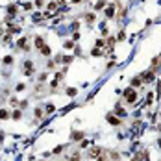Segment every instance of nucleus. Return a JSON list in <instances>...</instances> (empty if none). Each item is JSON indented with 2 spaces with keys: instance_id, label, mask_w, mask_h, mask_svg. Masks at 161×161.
<instances>
[{
  "instance_id": "obj_1",
  "label": "nucleus",
  "mask_w": 161,
  "mask_h": 161,
  "mask_svg": "<svg viewBox=\"0 0 161 161\" xmlns=\"http://www.w3.org/2000/svg\"><path fill=\"white\" fill-rule=\"evenodd\" d=\"M124 96H126V102H128V104H133L135 100H137V93H135V91H133L132 87L124 91Z\"/></svg>"
},
{
  "instance_id": "obj_2",
  "label": "nucleus",
  "mask_w": 161,
  "mask_h": 161,
  "mask_svg": "<svg viewBox=\"0 0 161 161\" xmlns=\"http://www.w3.org/2000/svg\"><path fill=\"white\" fill-rule=\"evenodd\" d=\"M106 118H108V122H109V124H113V126H120V124H122V120H120L115 113H108V117H106Z\"/></svg>"
},
{
  "instance_id": "obj_3",
  "label": "nucleus",
  "mask_w": 161,
  "mask_h": 161,
  "mask_svg": "<svg viewBox=\"0 0 161 161\" xmlns=\"http://www.w3.org/2000/svg\"><path fill=\"white\" fill-rule=\"evenodd\" d=\"M33 63L32 61H24V65H22V70H24V76H32L33 74Z\"/></svg>"
},
{
  "instance_id": "obj_4",
  "label": "nucleus",
  "mask_w": 161,
  "mask_h": 161,
  "mask_svg": "<svg viewBox=\"0 0 161 161\" xmlns=\"http://www.w3.org/2000/svg\"><path fill=\"white\" fill-rule=\"evenodd\" d=\"M141 78H143V82H146V84H150V82H154V70H148V72H143L141 74Z\"/></svg>"
},
{
  "instance_id": "obj_5",
  "label": "nucleus",
  "mask_w": 161,
  "mask_h": 161,
  "mask_svg": "<svg viewBox=\"0 0 161 161\" xmlns=\"http://www.w3.org/2000/svg\"><path fill=\"white\" fill-rule=\"evenodd\" d=\"M84 139H85L84 132H72L70 133V141H84Z\"/></svg>"
},
{
  "instance_id": "obj_6",
  "label": "nucleus",
  "mask_w": 161,
  "mask_h": 161,
  "mask_svg": "<svg viewBox=\"0 0 161 161\" xmlns=\"http://www.w3.org/2000/svg\"><path fill=\"white\" fill-rule=\"evenodd\" d=\"M17 11H19V9H17V6H15V4H9V6L6 8V13H8V17H9V19H11V17H15V15H17Z\"/></svg>"
},
{
  "instance_id": "obj_7",
  "label": "nucleus",
  "mask_w": 161,
  "mask_h": 161,
  "mask_svg": "<svg viewBox=\"0 0 161 161\" xmlns=\"http://www.w3.org/2000/svg\"><path fill=\"white\" fill-rule=\"evenodd\" d=\"M26 43H28V37H21V39L17 41V46L22 48V50H30V46H26Z\"/></svg>"
},
{
  "instance_id": "obj_8",
  "label": "nucleus",
  "mask_w": 161,
  "mask_h": 161,
  "mask_svg": "<svg viewBox=\"0 0 161 161\" xmlns=\"http://www.w3.org/2000/svg\"><path fill=\"white\" fill-rule=\"evenodd\" d=\"M100 154H102V148H98V146H94V148H91V150L87 152L89 157H98Z\"/></svg>"
},
{
  "instance_id": "obj_9",
  "label": "nucleus",
  "mask_w": 161,
  "mask_h": 161,
  "mask_svg": "<svg viewBox=\"0 0 161 161\" xmlns=\"http://www.w3.org/2000/svg\"><path fill=\"white\" fill-rule=\"evenodd\" d=\"M33 43H35V46H37L39 50H41V48L45 46V39H43V37H39V35H35V39H33Z\"/></svg>"
},
{
  "instance_id": "obj_10",
  "label": "nucleus",
  "mask_w": 161,
  "mask_h": 161,
  "mask_svg": "<svg viewBox=\"0 0 161 161\" xmlns=\"http://www.w3.org/2000/svg\"><path fill=\"white\" fill-rule=\"evenodd\" d=\"M130 84H132V87H141V84H143V78H141V76H135Z\"/></svg>"
},
{
  "instance_id": "obj_11",
  "label": "nucleus",
  "mask_w": 161,
  "mask_h": 161,
  "mask_svg": "<svg viewBox=\"0 0 161 161\" xmlns=\"http://www.w3.org/2000/svg\"><path fill=\"white\" fill-rule=\"evenodd\" d=\"M21 117H22V111L21 109H13V113H11V118L13 120H21Z\"/></svg>"
},
{
  "instance_id": "obj_12",
  "label": "nucleus",
  "mask_w": 161,
  "mask_h": 161,
  "mask_svg": "<svg viewBox=\"0 0 161 161\" xmlns=\"http://www.w3.org/2000/svg\"><path fill=\"white\" fill-rule=\"evenodd\" d=\"M91 56H94V57H102L104 52H102V48H96V46H94V48L91 50Z\"/></svg>"
},
{
  "instance_id": "obj_13",
  "label": "nucleus",
  "mask_w": 161,
  "mask_h": 161,
  "mask_svg": "<svg viewBox=\"0 0 161 161\" xmlns=\"http://www.w3.org/2000/svg\"><path fill=\"white\" fill-rule=\"evenodd\" d=\"M63 46H65V48H67V50H72V48H74V46H76V43H74V41H72V39H67V41H65V43H63Z\"/></svg>"
},
{
  "instance_id": "obj_14",
  "label": "nucleus",
  "mask_w": 161,
  "mask_h": 161,
  "mask_svg": "<svg viewBox=\"0 0 161 161\" xmlns=\"http://www.w3.org/2000/svg\"><path fill=\"white\" fill-rule=\"evenodd\" d=\"M106 17H108V19H113V17H115V6H109V8L106 9Z\"/></svg>"
},
{
  "instance_id": "obj_15",
  "label": "nucleus",
  "mask_w": 161,
  "mask_h": 161,
  "mask_svg": "<svg viewBox=\"0 0 161 161\" xmlns=\"http://www.w3.org/2000/svg\"><path fill=\"white\" fill-rule=\"evenodd\" d=\"M152 70H154V72L159 70V57H154V59H152Z\"/></svg>"
},
{
  "instance_id": "obj_16",
  "label": "nucleus",
  "mask_w": 161,
  "mask_h": 161,
  "mask_svg": "<svg viewBox=\"0 0 161 161\" xmlns=\"http://www.w3.org/2000/svg\"><path fill=\"white\" fill-rule=\"evenodd\" d=\"M106 4H108L106 0H98V2L94 4V9H96V11H100V9H102V8H106Z\"/></svg>"
},
{
  "instance_id": "obj_17",
  "label": "nucleus",
  "mask_w": 161,
  "mask_h": 161,
  "mask_svg": "<svg viewBox=\"0 0 161 161\" xmlns=\"http://www.w3.org/2000/svg\"><path fill=\"white\" fill-rule=\"evenodd\" d=\"M115 115H117V117H126V111L120 108V106H117V108H115Z\"/></svg>"
},
{
  "instance_id": "obj_18",
  "label": "nucleus",
  "mask_w": 161,
  "mask_h": 161,
  "mask_svg": "<svg viewBox=\"0 0 161 161\" xmlns=\"http://www.w3.org/2000/svg\"><path fill=\"white\" fill-rule=\"evenodd\" d=\"M8 33H21V28H19V26H13V24H11V26L8 28Z\"/></svg>"
},
{
  "instance_id": "obj_19",
  "label": "nucleus",
  "mask_w": 161,
  "mask_h": 161,
  "mask_svg": "<svg viewBox=\"0 0 161 161\" xmlns=\"http://www.w3.org/2000/svg\"><path fill=\"white\" fill-rule=\"evenodd\" d=\"M94 46H96V48H104V46H106V41H104V39H96V41H94Z\"/></svg>"
},
{
  "instance_id": "obj_20",
  "label": "nucleus",
  "mask_w": 161,
  "mask_h": 161,
  "mask_svg": "<svg viewBox=\"0 0 161 161\" xmlns=\"http://www.w3.org/2000/svg\"><path fill=\"white\" fill-rule=\"evenodd\" d=\"M94 19H96V17H94V13H87V15H85V21H87L89 24H93V22H94Z\"/></svg>"
},
{
  "instance_id": "obj_21",
  "label": "nucleus",
  "mask_w": 161,
  "mask_h": 161,
  "mask_svg": "<svg viewBox=\"0 0 161 161\" xmlns=\"http://www.w3.org/2000/svg\"><path fill=\"white\" fill-rule=\"evenodd\" d=\"M8 117H11L8 109H0V118H2V120H4V118H8Z\"/></svg>"
},
{
  "instance_id": "obj_22",
  "label": "nucleus",
  "mask_w": 161,
  "mask_h": 161,
  "mask_svg": "<svg viewBox=\"0 0 161 161\" xmlns=\"http://www.w3.org/2000/svg\"><path fill=\"white\" fill-rule=\"evenodd\" d=\"M39 52H41L43 56H50V46H46V45H45V46H43L41 50H39Z\"/></svg>"
},
{
  "instance_id": "obj_23",
  "label": "nucleus",
  "mask_w": 161,
  "mask_h": 161,
  "mask_svg": "<svg viewBox=\"0 0 161 161\" xmlns=\"http://www.w3.org/2000/svg\"><path fill=\"white\" fill-rule=\"evenodd\" d=\"M72 59H74L72 56H65V57L61 59V63H65V65H69V63H72Z\"/></svg>"
},
{
  "instance_id": "obj_24",
  "label": "nucleus",
  "mask_w": 161,
  "mask_h": 161,
  "mask_svg": "<svg viewBox=\"0 0 161 161\" xmlns=\"http://www.w3.org/2000/svg\"><path fill=\"white\" fill-rule=\"evenodd\" d=\"M13 63V56H6L4 57V65H11Z\"/></svg>"
},
{
  "instance_id": "obj_25",
  "label": "nucleus",
  "mask_w": 161,
  "mask_h": 161,
  "mask_svg": "<svg viewBox=\"0 0 161 161\" xmlns=\"http://www.w3.org/2000/svg\"><path fill=\"white\" fill-rule=\"evenodd\" d=\"M76 93H78V91H76L74 87H69V89H67V94H69V96H76Z\"/></svg>"
},
{
  "instance_id": "obj_26",
  "label": "nucleus",
  "mask_w": 161,
  "mask_h": 161,
  "mask_svg": "<svg viewBox=\"0 0 161 161\" xmlns=\"http://www.w3.org/2000/svg\"><path fill=\"white\" fill-rule=\"evenodd\" d=\"M43 117V108H37L35 109V118H41Z\"/></svg>"
},
{
  "instance_id": "obj_27",
  "label": "nucleus",
  "mask_w": 161,
  "mask_h": 161,
  "mask_svg": "<svg viewBox=\"0 0 161 161\" xmlns=\"http://www.w3.org/2000/svg\"><path fill=\"white\" fill-rule=\"evenodd\" d=\"M52 9H57V2H48V11Z\"/></svg>"
},
{
  "instance_id": "obj_28",
  "label": "nucleus",
  "mask_w": 161,
  "mask_h": 161,
  "mask_svg": "<svg viewBox=\"0 0 161 161\" xmlns=\"http://www.w3.org/2000/svg\"><path fill=\"white\" fill-rule=\"evenodd\" d=\"M45 109H46V113H52V111L56 109V106H54V104H46V108H45Z\"/></svg>"
},
{
  "instance_id": "obj_29",
  "label": "nucleus",
  "mask_w": 161,
  "mask_h": 161,
  "mask_svg": "<svg viewBox=\"0 0 161 161\" xmlns=\"http://www.w3.org/2000/svg\"><path fill=\"white\" fill-rule=\"evenodd\" d=\"M24 89H26V85H24V84H17V89H15V91H19V93H22Z\"/></svg>"
},
{
  "instance_id": "obj_30",
  "label": "nucleus",
  "mask_w": 161,
  "mask_h": 161,
  "mask_svg": "<svg viewBox=\"0 0 161 161\" xmlns=\"http://www.w3.org/2000/svg\"><path fill=\"white\" fill-rule=\"evenodd\" d=\"M63 150H65V146H63V145H61V146H56V148H54V154H61Z\"/></svg>"
},
{
  "instance_id": "obj_31",
  "label": "nucleus",
  "mask_w": 161,
  "mask_h": 161,
  "mask_svg": "<svg viewBox=\"0 0 161 161\" xmlns=\"http://www.w3.org/2000/svg\"><path fill=\"white\" fill-rule=\"evenodd\" d=\"M152 100H154V94H152V93H148V96H146V106H150V104H152Z\"/></svg>"
},
{
  "instance_id": "obj_32",
  "label": "nucleus",
  "mask_w": 161,
  "mask_h": 161,
  "mask_svg": "<svg viewBox=\"0 0 161 161\" xmlns=\"http://www.w3.org/2000/svg\"><path fill=\"white\" fill-rule=\"evenodd\" d=\"M117 39H118V41H124V39H126V33H124V32H118Z\"/></svg>"
},
{
  "instance_id": "obj_33",
  "label": "nucleus",
  "mask_w": 161,
  "mask_h": 161,
  "mask_svg": "<svg viewBox=\"0 0 161 161\" xmlns=\"http://www.w3.org/2000/svg\"><path fill=\"white\" fill-rule=\"evenodd\" d=\"M9 106H11V108H17V106H19L17 98H11V100H9Z\"/></svg>"
},
{
  "instance_id": "obj_34",
  "label": "nucleus",
  "mask_w": 161,
  "mask_h": 161,
  "mask_svg": "<svg viewBox=\"0 0 161 161\" xmlns=\"http://www.w3.org/2000/svg\"><path fill=\"white\" fill-rule=\"evenodd\" d=\"M46 72H43V74H39V82H46Z\"/></svg>"
},
{
  "instance_id": "obj_35",
  "label": "nucleus",
  "mask_w": 161,
  "mask_h": 161,
  "mask_svg": "<svg viewBox=\"0 0 161 161\" xmlns=\"http://www.w3.org/2000/svg\"><path fill=\"white\" fill-rule=\"evenodd\" d=\"M19 106H21V109H26V108H28V100H22Z\"/></svg>"
},
{
  "instance_id": "obj_36",
  "label": "nucleus",
  "mask_w": 161,
  "mask_h": 161,
  "mask_svg": "<svg viewBox=\"0 0 161 161\" xmlns=\"http://www.w3.org/2000/svg\"><path fill=\"white\" fill-rule=\"evenodd\" d=\"M70 161H80V154H78V152H76V154H74V156H72V157H70Z\"/></svg>"
},
{
  "instance_id": "obj_37",
  "label": "nucleus",
  "mask_w": 161,
  "mask_h": 161,
  "mask_svg": "<svg viewBox=\"0 0 161 161\" xmlns=\"http://www.w3.org/2000/svg\"><path fill=\"white\" fill-rule=\"evenodd\" d=\"M50 17H52L50 11H45V13H43V19H50Z\"/></svg>"
},
{
  "instance_id": "obj_38",
  "label": "nucleus",
  "mask_w": 161,
  "mask_h": 161,
  "mask_svg": "<svg viewBox=\"0 0 161 161\" xmlns=\"http://www.w3.org/2000/svg\"><path fill=\"white\" fill-rule=\"evenodd\" d=\"M78 39H80V33H78V32H74V35H72V41H78Z\"/></svg>"
},
{
  "instance_id": "obj_39",
  "label": "nucleus",
  "mask_w": 161,
  "mask_h": 161,
  "mask_svg": "<svg viewBox=\"0 0 161 161\" xmlns=\"http://www.w3.org/2000/svg\"><path fill=\"white\" fill-rule=\"evenodd\" d=\"M43 2H45V0H35V6H37V8H41V6H43Z\"/></svg>"
},
{
  "instance_id": "obj_40",
  "label": "nucleus",
  "mask_w": 161,
  "mask_h": 161,
  "mask_svg": "<svg viewBox=\"0 0 161 161\" xmlns=\"http://www.w3.org/2000/svg\"><path fill=\"white\" fill-rule=\"evenodd\" d=\"M24 8H26V9H32V8H33V4H32V2H26V4H24Z\"/></svg>"
},
{
  "instance_id": "obj_41",
  "label": "nucleus",
  "mask_w": 161,
  "mask_h": 161,
  "mask_svg": "<svg viewBox=\"0 0 161 161\" xmlns=\"http://www.w3.org/2000/svg\"><path fill=\"white\" fill-rule=\"evenodd\" d=\"M108 33H109L108 28H102V37H108Z\"/></svg>"
},
{
  "instance_id": "obj_42",
  "label": "nucleus",
  "mask_w": 161,
  "mask_h": 161,
  "mask_svg": "<svg viewBox=\"0 0 161 161\" xmlns=\"http://www.w3.org/2000/svg\"><path fill=\"white\" fill-rule=\"evenodd\" d=\"M157 94H161V82L157 84Z\"/></svg>"
},
{
  "instance_id": "obj_43",
  "label": "nucleus",
  "mask_w": 161,
  "mask_h": 161,
  "mask_svg": "<svg viewBox=\"0 0 161 161\" xmlns=\"http://www.w3.org/2000/svg\"><path fill=\"white\" fill-rule=\"evenodd\" d=\"M96 161H108V159H106V157H104V156H100V157H98V159H96Z\"/></svg>"
},
{
  "instance_id": "obj_44",
  "label": "nucleus",
  "mask_w": 161,
  "mask_h": 161,
  "mask_svg": "<svg viewBox=\"0 0 161 161\" xmlns=\"http://www.w3.org/2000/svg\"><path fill=\"white\" fill-rule=\"evenodd\" d=\"M80 2H82V0H72V4H80Z\"/></svg>"
},
{
  "instance_id": "obj_45",
  "label": "nucleus",
  "mask_w": 161,
  "mask_h": 161,
  "mask_svg": "<svg viewBox=\"0 0 161 161\" xmlns=\"http://www.w3.org/2000/svg\"><path fill=\"white\" fill-rule=\"evenodd\" d=\"M2 35H4V30H2V28H0V37H2Z\"/></svg>"
},
{
  "instance_id": "obj_46",
  "label": "nucleus",
  "mask_w": 161,
  "mask_h": 161,
  "mask_svg": "<svg viewBox=\"0 0 161 161\" xmlns=\"http://www.w3.org/2000/svg\"><path fill=\"white\" fill-rule=\"evenodd\" d=\"M133 161H137V159H133Z\"/></svg>"
}]
</instances>
